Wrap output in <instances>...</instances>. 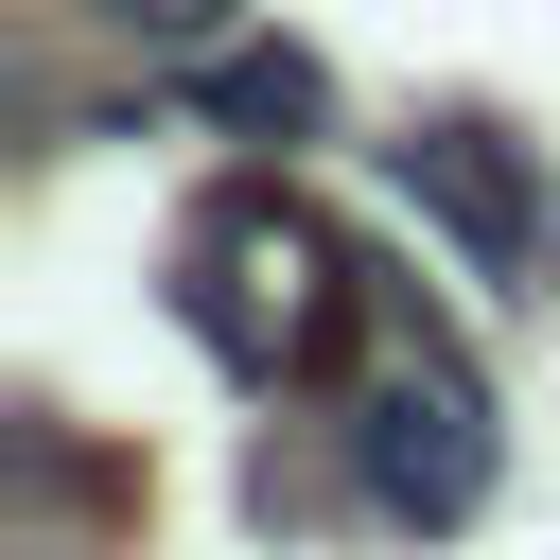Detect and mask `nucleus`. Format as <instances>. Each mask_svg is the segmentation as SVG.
Instances as JSON below:
<instances>
[{
	"instance_id": "obj_1",
	"label": "nucleus",
	"mask_w": 560,
	"mask_h": 560,
	"mask_svg": "<svg viewBox=\"0 0 560 560\" xmlns=\"http://www.w3.org/2000/svg\"><path fill=\"white\" fill-rule=\"evenodd\" d=\"M175 332H192L245 402H315V385H350V368H368L385 280L350 262V228H332L315 192L245 175V192H210V210L175 228Z\"/></svg>"
},
{
	"instance_id": "obj_2",
	"label": "nucleus",
	"mask_w": 560,
	"mask_h": 560,
	"mask_svg": "<svg viewBox=\"0 0 560 560\" xmlns=\"http://www.w3.org/2000/svg\"><path fill=\"white\" fill-rule=\"evenodd\" d=\"M350 472H368V508L385 525H472L490 508V472H508V420H490V368L420 315V298H385V332H368V368H350Z\"/></svg>"
},
{
	"instance_id": "obj_3",
	"label": "nucleus",
	"mask_w": 560,
	"mask_h": 560,
	"mask_svg": "<svg viewBox=\"0 0 560 560\" xmlns=\"http://www.w3.org/2000/svg\"><path fill=\"white\" fill-rule=\"evenodd\" d=\"M385 192H402V210H420L508 315L560 298V175H542L525 122H490V105H420V122L385 140Z\"/></svg>"
},
{
	"instance_id": "obj_4",
	"label": "nucleus",
	"mask_w": 560,
	"mask_h": 560,
	"mask_svg": "<svg viewBox=\"0 0 560 560\" xmlns=\"http://www.w3.org/2000/svg\"><path fill=\"white\" fill-rule=\"evenodd\" d=\"M192 122H228V140H315V122H332V70H315L298 35H245V52L192 70Z\"/></svg>"
},
{
	"instance_id": "obj_5",
	"label": "nucleus",
	"mask_w": 560,
	"mask_h": 560,
	"mask_svg": "<svg viewBox=\"0 0 560 560\" xmlns=\"http://www.w3.org/2000/svg\"><path fill=\"white\" fill-rule=\"evenodd\" d=\"M70 18H105V35H140V52H210V35H228V0H70Z\"/></svg>"
}]
</instances>
